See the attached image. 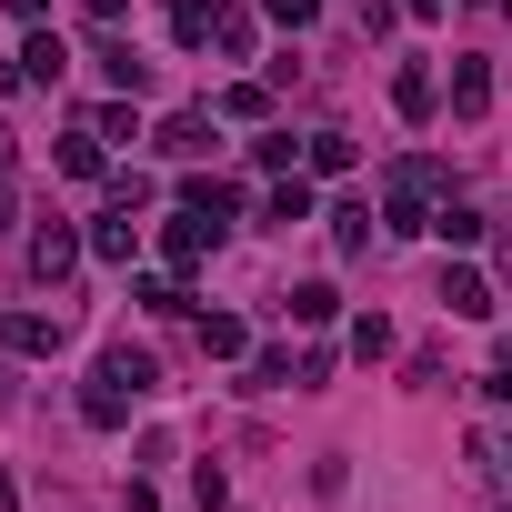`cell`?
I'll list each match as a JSON object with an SVG mask.
<instances>
[{"instance_id":"ac0fdd59","label":"cell","mask_w":512,"mask_h":512,"mask_svg":"<svg viewBox=\"0 0 512 512\" xmlns=\"http://www.w3.org/2000/svg\"><path fill=\"white\" fill-rule=\"evenodd\" d=\"M272 21H312V0H272Z\"/></svg>"},{"instance_id":"5b68a950","label":"cell","mask_w":512,"mask_h":512,"mask_svg":"<svg viewBox=\"0 0 512 512\" xmlns=\"http://www.w3.org/2000/svg\"><path fill=\"white\" fill-rule=\"evenodd\" d=\"M201 352H211V362H241V352H251V332H241L231 312H201Z\"/></svg>"},{"instance_id":"ffe728a7","label":"cell","mask_w":512,"mask_h":512,"mask_svg":"<svg viewBox=\"0 0 512 512\" xmlns=\"http://www.w3.org/2000/svg\"><path fill=\"white\" fill-rule=\"evenodd\" d=\"M0 512H21V492H11V472H0Z\"/></svg>"},{"instance_id":"9c48e42d","label":"cell","mask_w":512,"mask_h":512,"mask_svg":"<svg viewBox=\"0 0 512 512\" xmlns=\"http://www.w3.org/2000/svg\"><path fill=\"white\" fill-rule=\"evenodd\" d=\"M91 251H101V262H131V251H141V221H131V211H111V221H101V241H91Z\"/></svg>"},{"instance_id":"2e32d148","label":"cell","mask_w":512,"mask_h":512,"mask_svg":"<svg viewBox=\"0 0 512 512\" xmlns=\"http://www.w3.org/2000/svg\"><path fill=\"white\" fill-rule=\"evenodd\" d=\"M392 101H402V111L422 121V111H432V71H402V81H392Z\"/></svg>"},{"instance_id":"5bb4252c","label":"cell","mask_w":512,"mask_h":512,"mask_svg":"<svg viewBox=\"0 0 512 512\" xmlns=\"http://www.w3.org/2000/svg\"><path fill=\"white\" fill-rule=\"evenodd\" d=\"M312 171H352V131H312Z\"/></svg>"},{"instance_id":"d6986e66","label":"cell","mask_w":512,"mask_h":512,"mask_svg":"<svg viewBox=\"0 0 512 512\" xmlns=\"http://www.w3.org/2000/svg\"><path fill=\"white\" fill-rule=\"evenodd\" d=\"M41 11H51V0H11V21H41Z\"/></svg>"},{"instance_id":"9a60e30c","label":"cell","mask_w":512,"mask_h":512,"mask_svg":"<svg viewBox=\"0 0 512 512\" xmlns=\"http://www.w3.org/2000/svg\"><path fill=\"white\" fill-rule=\"evenodd\" d=\"M352 352H362V362H382V352H392V322H382V312H362V322H352Z\"/></svg>"},{"instance_id":"7a4b0ae2","label":"cell","mask_w":512,"mask_h":512,"mask_svg":"<svg viewBox=\"0 0 512 512\" xmlns=\"http://www.w3.org/2000/svg\"><path fill=\"white\" fill-rule=\"evenodd\" d=\"M0 342L11 352H61V312L41 322V312H0Z\"/></svg>"},{"instance_id":"8fae6325","label":"cell","mask_w":512,"mask_h":512,"mask_svg":"<svg viewBox=\"0 0 512 512\" xmlns=\"http://www.w3.org/2000/svg\"><path fill=\"white\" fill-rule=\"evenodd\" d=\"M432 231H442V241H462V251H472V241H482V211H472V201H442V211H432Z\"/></svg>"},{"instance_id":"4fadbf2b","label":"cell","mask_w":512,"mask_h":512,"mask_svg":"<svg viewBox=\"0 0 512 512\" xmlns=\"http://www.w3.org/2000/svg\"><path fill=\"white\" fill-rule=\"evenodd\" d=\"M452 101H462V111H482V101H492V71H482V61H462V71H452Z\"/></svg>"},{"instance_id":"7c38bea8","label":"cell","mask_w":512,"mask_h":512,"mask_svg":"<svg viewBox=\"0 0 512 512\" xmlns=\"http://www.w3.org/2000/svg\"><path fill=\"white\" fill-rule=\"evenodd\" d=\"M61 61H71V51H61L51 31H31V51H21V71H31V81H61Z\"/></svg>"},{"instance_id":"44dd1931","label":"cell","mask_w":512,"mask_h":512,"mask_svg":"<svg viewBox=\"0 0 512 512\" xmlns=\"http://www.w3.org/2000/svg\"><path fill=\"white\" fill-rule=\"evenodd\" d=\"M0 231H11V181H0Z\"/></svg>"},{"instance_id":"3957f363","label":"cell","mask_w":512,"mask_h":512,"mask_svg":"<svg viewBox=\"0 0 512 512\" xmlns=\"http://www.w3.org/2000/svg\"><path fill=\"white\" fill-rule=\"evenodd\" d=\"M442 312H452V322H482V312H492V282H482V272H442Z\"/></svg>"},{"instance_id":"52a82bcc","label":"cell","mask_w":512,"mask_h":512,"mask_svg":"<svg viewBox=\"0 0 512 512\" xmlns=\"http://www.w3.org/2000/svg\"><path fill=\"white\" fill-rule=\"evenodd\" d=\"M262 221H282V231H292V221H312V181H302V171H292V181H282V191H272V201H262Z\"/></svg>"},{"instance_id":"7402d4cb","label":"cell","mask_w":512,"mask_h":512,"mask_svg":"<svg viewBox=\"0 0 512 512\" xmlns=\"http://www.w3.org/2000/svg\"><path fill=\"white\" fill-rule=\"evenodd\" d=\"M0 161H11V131H0Z\"/></svg>"},{"instance_id":"6da1fadb","label":"cell","mask_w":512,"mask_h":512,"mask_svg":"<svg viewBox=\"0 0 512 512\" xmlns=\"http://www.w3.org/2000/svg\"><path fill=\"white\" fill-rule=\"evenodd\" d=\"M161 251H171V262L191 272V262H211V251H221V221H211V211H181V221L161 231Z\"/></svg>"},{"instance_id":"e0dca14e","label":"cell","mask_w":512,"mask_h":512,"mask_svg":"<svg viewBox=\"0 0 512 512\" xmlns=\"http://www.w3.org/2000/svg\"><path fill=\"white\" fill-rule=\"evenodd\" d=\"M61 171H81V181H91V171H101V141H91V131H71V141H61Z\"/></svg>"},{"instance_id":"ba28073f","label":"cell","mask_w":512,"mask_h":512,"mask_svg":"<svg viewBox=\"0 0 512 512\" xmlns=\"http://www.w3.org/2000/svg\"><path fill=\"white\" fill-rule=\"evenodd\" d=\"M282 312H292V322H332L342 292H332V282H302V292H282Z\"/></svg>"},{"instance_id":"277c9868","label":"cell","mask_w":512,"mask_h":512,"mask_svg":"<svg viewBox=\"0 0 512 512\" xmlns=\"http://www.w3.org/2000/svg\"><path fill=\"white\" fill-rule=\"evenodd\" d=\"M71 262H81V241H71V231H61V221H51V231H41V241H31V272H41V282H61V272H71Z\"/></svg>"},{"instance_id":"8992f818","label":"cell","mask_w":512,"mask_h":512,"mask_svg":"<svg viewBox=\"0 0 512 512\" xmlns=\"http://www.w3.org/2000/svg\"><path fill=\"white\" fill-rule=\"evenodd\" d=\"M211 21H221L211 0H171V41H181V51H201V41H211Z\"/></svg>"},{"instance_id":"30bf717a","label":"cell","mask_w":512,"mask_h":512,"mask_svg":"<svg viewBox=\"0 0 512 512\" xmlns=\"http://www.w3.org/2000/svg\"><path fill=\"white\" fill-rule=\"evenodd\" d=\"M161 151H171V161H191V151H211V121H201V111H181V121L161 131Z\"/></svg>"}]
</instances>
